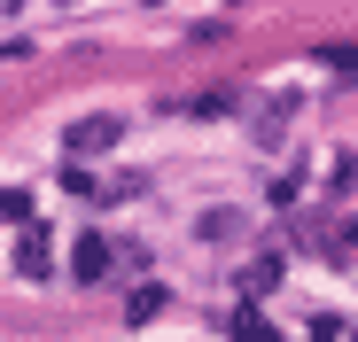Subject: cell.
<instances>
[{"mask_svg": "<svg viewBox=\"0 0 358 342\" xmlns=\"http://www.w3.org/2000/svg\"><path fill=\"white\" fill-rule=\"evenodd\" d=\"M117 140H125V117H78V125L63 133V148H71V163H86V156H109Z\"/></svg>", "mask_w": 358, "mask_h": 342, "instance_id": "cell-1", "label": "cell"}, {"mask_svg": "<svg viewBox=\"0 0 358 342\" xmlns=\"http://www.w3.org/2000/svg\"><path fill=\"white\" fill-rule=\"evenodd\" d=\"M71 272H78V280H101V272H109V241H101V234H78V257H71Z\"/></svg>", "mask_w": 358, "mask_h": 342, "instance_id": "cell-2", "label": "cell"}, {"mask_svg": "<svg viewBox=\"0 0 358 342\" xmlns=\"http://www.w3.org/2000/svg\"><path fill=\"white\" fill-rule=\"evenodd\" d=\"M16 272H24V280H47V272H55V257H47V234H24V249H16Z\"/></svg>", "mask_w": 358, "mask_h": 342, "instance_id": "cell-3", "label": "cell"}, {"mask_svg": "<svg viewBox=\"0 0 358 342\" xmlns=\"http://www.w3.org/2000/svg\"><path fill=\"white\" fill-rule=\"evenodd\" d=\"M226 327H234V342H280V334H273V319H257V311H234Z\"/></svg>", "mask_w": 358, "mask_h": 342, "instance_id": "cell-4", "label": "cell"}, {"mask_svg": "<svg viewBox=\"0 0 358 342\" xmlns=\"http://www.w3.org/2000/svg\"><path fill=\"white\" fill-rule=\"evenodd\" d=\"M242 288H250V296H257V288H280V257H257V265L242 272Z\"/></svg>", "mask_w": 358, "mask_h": 342, "instance_id": "cell-5", "label": "cell"}, {"mask_svg": "<svg viewBox=\"0 0 358 342\" xmlns=\"http://www.w3.org/2000/svg\"><path fill=\"white\" fill-rule=\"evenodd\" d=\"M8 218H16V225L31 218V187H0V225H8Z\"/></svg>", "mask_w": 358, "mask_h": 342, "instance_id": "cell-6", "label": "cell"}, {"mask_svg": "<svg viewBox=\"0 0 358 342\" xmlns=\"http://www.w3.org/2000/svg\"><path fill=\"white\" fill-rule=\"evenodd\" d=\"M125 311H133V327H141V319H156V311H164V288H156V280H148V288H133V304H125Z\"/></svg>", "mask_w": 358, "mask_h": 342, "instance_id": "cell-7", "label": "cell"}, {"mask_svg": "<svg viewBox=\"0 0 358 342\" xmlns=\"http://www.w3.org/2000/svg\"><path fill=\"white\" fill-rule=\"evenodd\" d=\"M203 234H210V241H226V234H242V218H234V210H210V218H203Z\"/></svg>", "mask_w": 358, "mask_h": 342, "instance_id": "cell-8", "label": "cell"}]
</instances>
